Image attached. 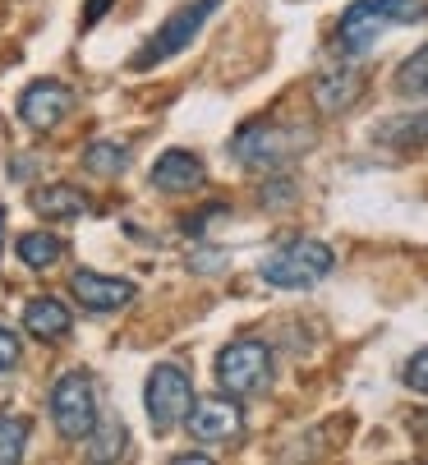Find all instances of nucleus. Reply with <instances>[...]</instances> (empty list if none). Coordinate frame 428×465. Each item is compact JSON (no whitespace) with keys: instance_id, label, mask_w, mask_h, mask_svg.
I'll return each mask as SVG.
<instances>
[{"instance_id":"obj_10","label":"nucleus","mask_w":428,"mask_h":465,"mask_svg":"<svg viewBox=\"0 0 428 465\" xmlns=\"http://www.w3.org/2000/svg\"><path fill=\"white\" fill-rule=\"evenodd\" d=\"M69 291H75V300H79L84 309H93V313H115V309L134 304V295H138L134 282H124V277H102V272H88V268H79L75 277H69Z\"/></svg>"},{"instance_id":"obj_1","label":"nucleus","mask_w":428,"mask_h":465,"mask_svg":"<svg viewBox=\"0 0 428 465\" xmlns=\"http://www.w3.org/2000/svg\"><path fill=\"white\" fill-rule=\"evenodd\" d=\"M428 24V0H354L336 24L341 55H369L387 28Z\"/></svg>"},{"instance_id":"obj_13","label":"nucleus","mask_w":428,"mask_h":465,"mask_svg":"<svg viewBox=\"0 0 428 465\" xmlns=\"http://www.w3.org/2000/svg\"><path fill=\"white\" fill-rule=\"evenodd\" d=\"M360 93H364V79L354 74V70H327V74L314 79V106H318L323 115L350 111L354 102H360Z\"/></svg>"},{"instance_id":"obj_20","label":"nucleus","mask_w":428,"mask_h":465,"mask_svg":"<svg viewBox=\"0 0 428 465\" xmlns=\"http://www.w3.org/2000/svg\"><path fill=\"white\" fill-rule=\"evenodd\" d=\"M405 387L419 391V396H428V346L410 355V364H405Z\"/></svg>"},{"instance_id":"obj_24","label":"nucleus","mask_w":428,"mask_h":465,"mask_svg":"<svg viewBox=\"0 0 428 465\" xmlns=\"http://www.w3.org/2000/svg\"><path fill=\"white\" fill-rule=\"evenodd\" d=\"M0 249H5V208H0Z\"/></svg>"},{"instance_id":"obj_18","label":"nucleus","mask_w":428,"mask_h":465,"mask_svg":"<svg viewBox=\"0 0 428 465\" xmlns=\"http://www.w3.org/2000/svg\"><path fill=\"white\" fill-rule=\"evenodd\" d=\"M396 93H401V97H428V42H423L410 60H401Z\"/></svg>"},{"instance_id":"obj_16","label":"nucleus","mask_w":428,"mask_h":465,"mask_svg":"<svg viewBox=\"0 0 428 465\" xmlns=\"http://www.w3.org/2000/svg\"><path fill=\"white\" fill-rule=\"evenodd\" d=\"M19 262H28L33 272H46V268H55V262L65 258V244L51 235V231H28V235H19Z\"/></svg>"},{"instance_id":"obj_22","label":"nucleus","mask_w":428,"mask_h":465,"mask_svg":"<svg viewBox=\"0 0 428 465\" xmlns=\"http://www.w3.org/2000/svg\"><path fill=\"white\" fill-rule=\"evenodd\" d=\"M217 217H226V203H207L198 217H184V231H189V235H203L207 222H217Z\"/></svg>"},{"instance_id":"obj_15","label":"nucleus","mask_w":428,"mask_h":465,"mask_svg":"<svg viewBox=\"0 0 428 465\" xmlns=\"http://www.w3.org/2000/svg\"><path fill=\"white\" fill-rule=\"evenodd\" d=\"M33 213L46 217V222H75V217L88 213V198L69 184H46V189L33 193Z\"/></svg>"},{"instance_id":"obj_9","label":"nucleus","mask_w":428,"mask_h":465,"mask_svg":"<svg viewBox=\"0 0 428 465\" xmlns=\"http://www.w3.org/2000/svg\"><path fill=\"white\" fill-rule=\"evenodd\" d=\"M69 111H75V93H69L65 84H55V79H37L19 97V120L33 129V134H51Z\"/></svg>"},{"instance_id":"obj_21","label":"nucleus","mask_w":428,"mask_h":465,"mask_svg":"<svg viewBox=\"0 0 428 465\" xmlns=\"http://www.w3.org/2000/svg\"><path fill=\"white\" fill-rule=\"evenodd\" d=\"M19 337H15V331L10 327H0V373H10L15 364H19Z\"/></svg>"},{"instance_id":"obj_12","label":"nucleus","mask_w":428,"mask_h":465,"mask_svg":"<svg viewBox=\"0 0 428 465\" xmlns=\"http://www.w3.org/2000/svg\"><path fill=\"white\" fill-rule=\"evenodd\" d=\"M69 327H75V318H69V309H65L60 300L37 295V300L24 304V331H28V337H37V341H46V346L65 341Z\"/></svg>"},{"instance_id":"obj_14","label":"nucleus","mask_w":428,"mask_h":465,"mask_svg":"<svg viewBox=\"0 0 428 465\" xmlns=\"http://www.w3.org/2000/svg\"><path fill=\"white\" fill-rule=\"evenodd\" d=\"M378 143H383V148H396V153H419V148H428V111L392 115L387 124H378Z\"/></svg>"},{"instance_id":"obj_3","label":"nucleus","mask_w":428,"mask_h":465,"mask_svg":"<svg viewBox=\"0 0 428 465\" xmlns=\"http://www.w3.org/2000/svg\"><path fill=\"white\" fill-rule=\"evenodd\" d=\"M332 268H336V253L323 240H291L263 258L258 277L276 291H309V286L327 282Z\"/></svg>"},{"instance_id":"obj_5","label":"nucleus","mask_w":428,"mask_h":465,"mask_svg":"<svg viewBox=\"0 0 428 465\" xmlns=\"http://www.w3.org/2000/svg\"><path fill=\"white\" fill-rule=\"evenodd\" d=\"M217 10H222V0H189V5H180V10L148 37V46L134 51L129 70H153V64H162V60L180 55L184 46H194V37L203 33V24L217 15Z\"/></svg>"},{"instance_id":"obj_23","label":"nucleus","mask_w":428,"mask_h":465,"mask_svg":"<svg viewBox=\"0 0 428 465\" xmlns=\"http://www.w3.org/2000/svg\"><path fill=\"white\" fill-rule=\"evenodd\" d=\"M106 10H111V0H88V15H84V24L93 28V24H97V19H102Z\"/></svg>"},{"instance_id":"obj_19","label":"nucleus","mask_w":428,"mask_h":465,"mask_svg":"<svg viewBox=\"0 0 428 465\" xmlns=\"http://www.w3.org/2000/svg\"><path fill=\"white\" fill-rule=\"evenodd\" d=\"M84 166H88L93 175H106V180H115V175L129 166V148H124V143H88V153H84Z\"/></svg>"},{"instance_id":"obj_6","label":"nucleus","mask_w":428,"mask_h":465,"mask_svg":"<svg viewBox=\"0 0 428 465\" xmlns=\"http://www.w3.org/2000/svg\"><path fill=\"white\" fill-rule=\"evenodd\" d=\"M267 382H272V351L263 346V341H231V346H222V355H217V387L226 391V396H258V391H267Z\"/></svg>"},{"instance_id":"obj_11","label":"nucleus","mask_w":428,"mask_h":465,"mask_svg":"<svg viewBox=\"0 0 428 465\" xmlns=\"http://www.w3.org/2000/svg\"><path fill=\"white\" fill-rule=\"evenodd\" d=\"M203 180H207V166L184 148L162 153L153 166V189H162V193H194V189H203Z\"/></svg>"},{"instance_id":"obj_8","label":"nucleus","mask_w":428,"mask_h":465,"mask_svg":"<svg viewBox=\"0 0 428 465\" xmlns=\"http://www.w3.org/2000/svg\"><path fill=\"white\" fill-rule=\"evenodd\" d=\"M184 429L198 442H235L244 433V411L235 406V396H212V401H194V411L184 415Z\"/></svg>"},{"instance_id":"obj_17","label":"nucleus","mask_w":428,"mask_h":465,"mask_svg":"<svg viewBox=\"0 0 428 465\" xmlns=\"http://www.w3.org/2000/svg\"><path fill=\"white\" fill-rule=\"evenodd\" d=\"M28 438H33L28 415H0V465H19L28 451Z\"/></svg>"},{"instance_id":"obj_2","label":"nucleus","mask_w":428,"mask_h":465,"mask_svg":"<svg viewBox=\"0 0 428 465\" xmlns=\"http://www.w3.org/2000/svg\"><path fill=\"white\" fill-rule=\"evenodd\" d=\"M309 143H314V134H309V129H300V124L254 120V124H244L240 134H235L231 153H235V162L249 166V171H276V166H285V162H295Z\"/></svg>"},{"instance_id":"obj_4","label":"nucleus","mask_w":428,"mask_h":465,"mask_svg":"<svg viewBox=\"0 0 428 465\" xmlns=\"http://www.w3.org/2000/svg\"><path fill=\"white\" fill-rule=\"evenodd\" d=\"M46 411H51V424L65 442H84L97 433V420H102V406H97V391H93V378L69 369L55 378L51 396H46Z\"/></svg>"},{"instance_id":"obj_7","label":"nucleus","mask_w":428,"mask_h":465,"mask_svg":"<svg viewBox=\"0 0 428 465\" xmlns=\"http://www.w3.org/2000/svg\"><path fill=\"white\" fill-rule=\"evenodd\" d=\"M143 406L157 433H171L175 424H184V415L194 411V382L180 364H157L143 387Z\"/></svg>"}]
</instances>
